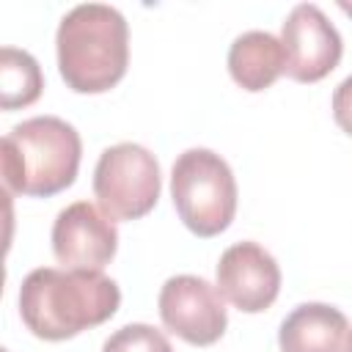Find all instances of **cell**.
Segmentation results:
<instances>
[{
    "instance_id": "6da1fadb",
    "label": "cell",
    "mask_w": 352,
    "mask_h": 352,
    "mask_svg": "<svg viewBox=\"0 0 352 352\" xmlns=\"http://www.w3.org/2000/svg\"><path fill=\"white\" fill-rule=\"evenodd\" d=\"M121 289L102 270L38 267L19 286V316L44 341H66L116 316Z\"/></svg>"
},
{
    "instance_id": "7a4b0ae2",
    "label": "cell",
    "mask_w": 352,
    "mask_h": 352,
    "mask_svg": "<svg viewBox=\"0 0 352 352\" xmlns=\"http://www.w3.org/2000/svg\"><path fill=\"white\" fill-rule=\"evenodd\" d=\"M58 72L74 94H104L129 66V25L104 3H80L63 14L58 33Z\"/></svg>"
},
{
    "instance_id": "3957f363",
    "label": "cell",
    "mask_w": 352,
    "mask_h": 352,
    "mask_svg": "<svg viewBox=\"0 0 352 352\" xmlns=\"http://www.w3.org/2000/svg\"><path fill=\"white\" fill-rule=\"evenodd\" d=\"M80 157L82 140L69 121L33 116L3 138V184L16 195H58L74 184Z\"/></svg>"
},
{
    "instance_id": "277c9868",
    "label": "cell",
    "mask_w": 352,
    "mask_h": 352,
    "mask_svg": "<svg viewBox=\"0 0 352 352\" xmlns=\"http://www.w3.org/2000/svg\"><path fill=\"white\" fill-rule=\"evenodd\" d=\"M170 198L179 220L195 236L223 234L236 214V179L212 148H187L170 168Z\"/></svg>"
},
{
    "instance_id": "5b68a950",
    "label": "cell",
    "mask_w": 352,
    "mask_h": 352,
    "mask_svg": "<svg viewBox=\"0 0 352 352\" xmlns=\"http://www.w3.org/2000/svg\"><path fill=\"white\" fill-rule=\"evenodd\" d=\"M162 190L160 162L140 143H116L104 148L94 168V195L113 220H140Z\"/></svg>"
},
{
    "instance_id": "8992f818",
    "label": "cell",
    "mask_w": 352,
    "mask_h": 352,
    "mask_svg": "<svg viewBox=\"0 0 352 352\" xmlns=\"http://www.w3.org/2000/svg\"><path fill=\"white\" fill-rule=\"evenodd\" d=\"M165 330L192 346H209L223 338L228 311L217 286L198 275H173L162 283L157 297Z\"/></svg>"
},
{
    "instance_id": "52a82bcc",
    "label": "cell",
    "mask_w": 352,
    "mask_h": 352,
    "mask_svg": "<svg viewBox=\"0 0 352 352\" xmlns=\"http://www.w3.org/2000/svg\"><path fill=\"white\" fill-rule=\"evenodd\" d=\"M286 74L297 82L324 80L341 60L344 41L316 3H297L280 25Z\"/></svg>"
},
{
    "instance_id": "ba28073f",
    "label": "cell",
    "mask_w": 352,
    "mask_h": 352,
    "mask_svg": "<svg viewBox=\"0 0 352 352\" xmlns=\"http://www.w3.org/2000/svg\"><path fill=\"white\" fill-rule=\"evenodd\" d=\"M118 250V231L91 201L63 206L52 223V253L66 270H102Z\"/></svg>"
},
{
    "instance_id": "9c48e42d",
    "label": "cell",
    "mask_w": 352,
    "mask_h": 352,
    "mask_svg": "<svg viewBox=\"0 0 352 352\" xmlns=\"http://www.w3.org/2000/svg\"><path fill=\"white\" fill-rule=\"evenodd\" d=\"M217 292L245 314L267 311L280 292V267L258 242H234L217 261Z\"/></svg>"
},
{
    "instance_id": "30bf717a",
    "label": "cell",
    "mask_w": 352,
    "mask_h": 352,
    "mask_svg": "<svg viewBox=\"0 0 352 352\" xmlns=\"http://www.w3.org/2000/svg\"><path fill=\"white\" fill-rule=\"evenodd\" d=\"M349 319L327 302H302L278 330L280 352H346L349 341Z\"/></svg>"
},
{
    "instance_id": "8fae6325",
    "label": "cell",
    "mask_w": 352,
    "mask_h": 352,
    "mask_svg": "<svg viewBox=\"0 0 352 352\" xmlns=\"http://www.w3.org/2000/svg\"><path fill=\"white\" fill-rule=\"evenodd\" d=\"M286 69L283 44L267 30H245L228 47V74L231 80L250 91H267Z\"/></svg>"
},
{
    "instance_id": "7c38bea8",
    "label": "cell",
    "mask_w": 352,
    "mask_h": 352,
    "mask_svg": "<svg viewBox=\"0 0 352 352\" xmlns=\"http://www.w3.org/2000/svg\"><path fill=\"white\" fill-rule=\"evenodd\" d=\"M44 77L38 60L16 47L0 50V107L16 110L28 107L41 96Z\"/></svg>"
},
{
    "instance_id": "4fadbf2b",
    "label": "cell",
    "mask_w": 352,
    "mask_h": 352,
    "mask_svg": "<svg viewBox=\"0 0 352 352\" xmlns=\"http://www.w3.org/2000/svg\"><path fill=\"white\" fill-rule=\"evenodd\" d=\"M102 352H173L168 336L146 322H132L110 333Z\"/></svg>"
},
{
    "instance_id": "5bb4252c",
    "label": "cell",
    "mask_w": 352,
    "mask_h": 352,
    "mask_svg": "<svg viewBox=\"0 0 352 352\" xmlns=\"http://www.w3.org/2000/svg\"><path fill=\"white\" fill-rule=\"evenodd\" d=\"M333 118L338 129H344L352 138V74L344 77L333 91Z\"/></svg>"
},
{
    "instance_id": "9a60e30c",
    "label": "cell",
    "mask_w": 352,
    "mask_h": 352,
    "mask_svg": "<svg viewBox=\"0 0 352 352\" xmlns=\"http://www.w3.org/2000/svg\"><path fill=\"white\" fill-rule=\"evenodd\" d=\"M338 8H341V11H346V14L352 16V3H349V0H341V3H338Z\"/></svg>"
},
{
    "instance_id": "2e32d148",
    "label": "cell",
    "mask_w": 352,
    "mask_h": 352,
    "mask_svg": "<svg viewBox=\"0 0 352 352\" xmlns=\"http://www.w3.org/2000/svg\"><path fill=\"white\" fill-rule=\"evenodd\" d=\"M346 352H352V333H349V341H346Z\"/></svg>"
}]
</instances>
